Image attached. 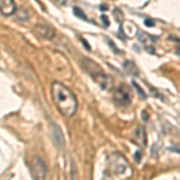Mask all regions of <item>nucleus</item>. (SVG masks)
<instances>
[{
  "label": "nucleus",
  "mask_w": 180,
  "mask_h": 180,
  "mask_svg": "<svg viewBox=\"0 0 180 180\" xmlns=\"http://www.w3.org/2000/svg\"><path fill=\"white\" fill-rule=\"evenodd\" d=\"M108 161V166L112 170L113 173L120 175V174H124L125 170L129 168V163H127V160L119 153H113L109 154V156L107 158Z\"/></svg>",
  "instance_id": "obj_3"
},
{
  "label": "nucleus",
  "mask_w": 180,
  "mask_h": 180,
  "mask_svg": "<svg viewBox=\"0 0 180 180\" xmlns=\"http://www.w3.org/2000/svg\"><path fill=\"white\" fill-rule=\"evenodd\" d=\"M124 68L129 75H132V76H137L138 75V68H137V66H136V64L133 61H125Z\"/></svg>",
  "instance_id": "obj_10"
},
{
  "label": "nucleus",
  "mask_w": 180,
  "mask_h": 180,
  "mask_svg": "<svg viewBox=\"0 0 180 180\" xmlns=\"http://www.w3.org/2000/svg\"><path fill=\"white\" fill-rule=\"evenodd\" d=\"M102 19H103L104 25H108V22H107V17H106V16H102Z\"/></svg>",
  "instance_id": "obj_14"
},
{
  "label": "nucleus",
  "mask_w": 180,
  "mask_h": 180,
  "mask_svg": "<svg viewBox=\"0 0 180 180\" xmlns=\"http://www.w3.org/2000/svg\"><path fill=\"white\" fill-rule=\"evenodd\" d=\"M94 79H95V82L101 87L102 89L104 90H109L111 88L113 87V80L112 78L108 76V75H106L104 72H99V73H96V75H94L92 76Z\"/></svg>",
  "instance_id": "obj_5"
},
{
  "label": "nucleus",
  "mask_w": 180,
  "mask_h": 180,
  "mask_svg": "<svg viewBox=\"0 0 180 180\" xmlns=\"http://www.w3.org/2000/svg\"><path fill=\"white\" fill-rule=\"evenodd\" d=\"M145 25L146 27H153L154 22H151V19H145Z\"/></svg>",
  "instance_id": "obj_13"
},
{
  "label": "nucleus",
  "mask_w": 180,
  "mask_h": 180,
  "mask_svg": "<svg viewBox=\"0 0 180 180\" xmlns=\"http://www.w3.org/2000/svg\"><path fill=\"white\" fill-rule=\"evenodd\" d=\"M35 33L37 34L39 37L46 39V40H49L54 36V30L46 27V25H36L35 27Z\"/></svg>",
  "instance_id": "obj_7"
},
{
  "label": "nucleus",
  "mask_w": 180,
  "mask_h": 180,
  "mask_svg": "<svg viewBox=\"0 0 180 180\" xmlns=\"http://www.w3.org/2000/svg\"><path fill=\"white\" fill-rule=\"evenodd\" d=\"M132 85H133V87L136 88V90H137V91H138V92H139V94L142 95V97H143V99H145V96H146L145 92H144L143 90L141 89V87H139V85H138V84H137L136 82H132Z\"/></svg>",
  "instance_id": "obj_12"
},
{
  "label": "nucleus",
  "mask_w": 180,
  "mask_h": 180,
  "mask_svg": "<svg viewBox=\"0 0 180 180\" xmlns=\"http://www.w3.org/2000/svg\"><path fill=\"white\" fill-rule=\"evenodd\" d=\"M177 53H178V54L180 55V47H178V48H177Z\"/></svg>",
  "instance_id": "obj_15"
},
{
  "label": "nucleus",
  "mask_w": 180,
  "mask_h": 180,
  "mask_svg": "<svg viewBox=\"0 0 180 180\" xmlns=\"http://www.w3.org/2000/svg\"><path fill=\"white\" fill-rule=\"evenodd\" d=\"M75 14L76 16H78L79 18H83V19H85V21H88V18H87V16L83 13V12L79 10L78 7H75Z\"/></svg>",
  "instance_id": "obj_11"
},
{
  "label": "nucleus",
  "mask_w": 180,
  "mask_h": 180,
  "mask_svg": "<svg viewBox=\"0 0 180 180\" xmlns=\"http://www.w3.org/2000/svg\"><path fill=\"white\" fill-rule=\"evenodd\" d=\"M29 169L34 180H46L47 178V166L45 161L39 156H33L29 162Z\"/></svg>",
  "instance_id": "obj_2"
},
{
  "label": "nucleus",
  "mask_w": 180,
  "mask_h": 180,
  "mask_svg": "<svg viewBox=\"0 0 180 180\" xmlns=\"http://www.w3.org/2000/svg\"><path fill=\"white\" fill-rule=\"evenodd\" d=\"M113 97H114V101L119 106H127L132 101V92L127 85L123 84V85H119L118 88H115Z\"/></svg>",
  "instance_id": "obj_4"
},
{
  "label": "nucleus",
  "mask_w": 180,
  "mask_h": 180,
  "mask_svg": "<svg viewBox=\"0 0 180 180\" xmlns=\"http://www.w3.org/2000/svg\"><path fill=\"white\" fill-rule=\"evenodd\" d=\"M120 29L123 33L126 34V36H130V37L138 34V29L132 22H123L120 24Z\"/></svg>",
  "instance_id": "obj_8"
},
{
  "label": "nucleus",
  "mask_w": 180,
  "mask_h": 180,
  "mask_svg": "<svg viewBox=\"0 0 180 180\" xmlns=\"http://www.w3.org/2000/svg\"><path fill=\"white\" fill-rule=\"evenodd\" d=\"M138 35H139V41H141V43L144 46L148 51L150 49V51L153 52V49H154V42H155L154 37L150 36V35L145 34V33H139Z\"/></svg>",
  "instance_id": "obj_9"
},
{
  "label": "nucleus",
  "mask_w": 180,
  "mask_h": 180,
  "mask_svg": "<svg viewBox=\"0 0 180 180\" xmlns=\"http://www.w3.org/2000/svg\"><path fill=\"white\" fill-rule=\"evenodd\" d=\"M51 94L58 111L64 117L70 118L75 115V113L77 112L78 102L75 94L66 85H64L60 82H54L51 88Z\"/></svg>",
  "instance_id": "obj_1"
},
{
  "label": "nucleus",
  "mask_w": 180,
  "mask_h": 180,
  "mask_svg": "<svg viewBox=\"0 0 180 180\" xmlns=\"http://www.w3.org/2000/svg\"><path fill=\"white\" fill-rule=\"evenodd\" d=\"M0 9L2 16H11L16 12V4L12 0H1Z\"/></svg>",
  "instance_id": "obj_6"
}]
</instances>
